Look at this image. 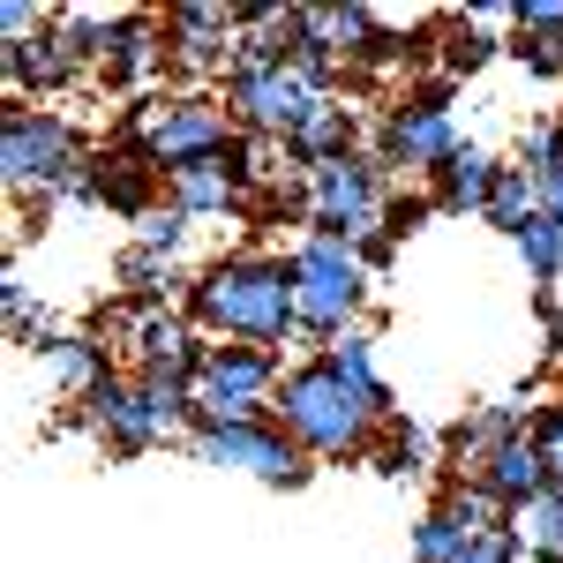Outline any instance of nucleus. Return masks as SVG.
<instances>
[{
	"instance_id": "7ed1b4c3",
	"label": "nucleus",
	"mask_w": 563,
	"mask_h": 563,
	"mask_svg": "<svg viewBox=\"0 0 563 563\" xmlns=\"http://www.w3.org/2000/svg\"><path fill=\"white\" fill-rule=\"evenodd\" d=\"M390 421H398V413H390ZM390 421L361 398V390H346L339 376H331L323 353L294 361L286 384H278V429L294 435L308 459H368Z\"/></svg>"
},
{
	"instance_id": "72a5a7b5",
	"label": "nucleus",
	"mask_w": 563,
	"mask_h": 563,
	"mask_svg": "<svg viewBox=\"0 0 563 563\" xmlns=\"http://www.w3.org/2000/svg\"><path fill=\"white\" fill-rule=\"evenodd\" d=\"M541 323H549V353H563V308H556V294H541Z\"/></svg>"
},
{
	"instance_id": "20e7f679",
	"label": "nucleus",
	"mask_w": 563,
	"mask_h": 563,
	"mask_svg": "<svg viewBox=\"0 0 563 563\" xmlns=\"http://www.w3.org/2000/svg\"><path fill=\"white\" fill-rule=\"evenodd\" d=\"M90 435L113 451V459H143L174 435H196V384H135V376H106L84 398Z\"/></svg>"
},
{
	"instance_id": "f257e3e1",
	"label": "nucleus",
	"mask_w": 563,
	"mask_h": 563,
	"mask_svg": "<svg viewBox=\"0 0 563 563\" xmlns=\"http://www.w3.org/2000/svg\"><path fill=\"white\" fill-rule=\"evenodd\" d=\"M188 323L218 339V346H286L301 339V308H294V249L271 256V249H241V256H218L188 278Z\"/></svg>"
},
{
	"instance_id": "c85d7f7f",
	"label": "nucleus",
	"mask_w": 563,
	"mask_h": 563,
	"mask_svg": "<svg viewBox=\"0 0 563 563\" xmlns=\"http://www.w3.org/2000/svg\"><path fill=\"white\" fill-rule=\"evenodd\" d=\"M526 435H533V451H541V466H549V488H563V398H541L533 421H526Z\"/></svg>"
},
{
	"instance_id": "f03ea898",
	"label": "nucleus",
	"mask_w": 563,
	"mask_h": 563,
	"mask_svg": "<svg viewBox=\"0 0 563 563\" xmlns=\"http://www.w3.org/2000/svg\"><path fill=\"white\" fill-rule=\"evenodd\" d=\"M0 180L15 203H90L98 151L84 129L53 106H8L0 113Z\"/></svg>"
},
{
	"instance_id": "4468645a",
	"label": "nucleus",
	"mask_w": 563,
	"mask_h": 563,
	"mask_svg": "<svg viewBox=\"0 0 563 563\" xmlns=\"http://www.w3.org/2000/svg\"><path fill=\"white\" fill-rule=\"evenodd\" d=\"M496 188H504V158L481 151V143H459V151L429 174V203L451 211V218H488L496 211Z\"/></svg>"
},
{
	"instance_id": "6ab92c4d",
	"label": "nucleus",
	"mask_w": 563,
	"mask_h": 563,
	"mask_svg": "<svg viewBox=\"0 0 563 563\" xmlns=\"http://www.w3.org/2000/svg\"><path fill=\"white\" fill-rule=\"evenodd\" d=\"M504 8H466V15H443L435 23V68H443V84H459V76H481L496 53H504V38L488 31Z\"/></svg>"
},
{
	"instance_id": "b1692460",
	"label": "nucleus",
	"mask_w": 563,
	"mask_h": 563,
	"mask_svg": "<svg viewBox=\"0 0 563 563\" xmlns=\"http://www.w3.org/2000/svg\"><path fill=\"white\" fill-rule=\"evenodd\" d=\"M511 533H519V556L563 563V488H549V496H533L526 511H511Z\"/></svg>"
},
{
	"instance_id": "0eeeda50",
	"label": "nucleus",
	"mask_w": 563,
	"mask_h": 563,
	"mask_svg": "<svg viewBox=\"0 0 563 563\" xmlns=\"http://www.w3.org/2000/svg\"><path fill=\"white\" fill-rule=\"evenodd\" d=\"M106 331H113V346L129 353L135 384H196V368L211 353L180 301H121L106 316Z\"/></svg>"
},
{
	"instance_id": "7c9ffc66",
	"label": "nucleus",
	"mask_w": 563,
	"mask_h": 563,
	"mask_svg": "<svg viewBox=\"0 0 563 563\" xmlns=\"http://www.w3.org/2000/svg\"><path fill=\"white\" fill-rule=\"evenodd\" d=\"M38 31H53V15L38 0H0V45H31Z\"/></svg>"
},
{
	"instance_id": "423d86ee",
	"label": "nucleus",
	"mask_w": 563,
	"mask_h": 563,
	"mask_svg": "<svg viewBox=\"0 0 563 563\" xmlns=\"http://www.w3.org/2000/svg\"><path fill=\"white\" fill-rule=\"evenodd\" d=\"M339 106V90H323L316 76L286 68H225V113L241 135H271V143H301L323 113Z\"/></svg>"
},
{
	"instance_id": "ddd939ff",
	"label": "nucleus",
	"mask_w": 563,
	"mask_h": 563,
	"mask_svg": "<svg viewBox=\"0 0 563 563\" xmlns=\"http://www.w3.org/2000/svg\"><path fill=\"white\" fill-rule=\"evenodd\" d=\"M241 53V15L218 8V0H180L166 8V60L188 76H225Z\"/></svg>"
},
{
	"instance_id": "393cba45",
	"label": "nucleus",
	"mask_w": 563,
	"mask_h": 563,
	"mask_svg": "<svg viewBox=\"0 0 563 563\" xmlns=\"http://www.w3.org/2000/svg\"><path fill=\"white\" fill-rule=\"evenodd\" d=\"M511 249H519V263H526V278H533V286H541V294H549V286H556L563 278V225L549 211H533L519 225V233H511Z\"/></svg>"
},
{
	"instance_id": "bb28decb",
	"label": "nucleus",
	"mask_w": 563,
	"mask_h": 563,
	"mask_svg": "<svg viewBox=\"0 0 563 563\" xmlns=\"http://www.w3.org/2000/svg\"><path fill=\"white\" fill-rule=\"evenodd\" d=\"M504 53L519 60L526 76H541V84H563V31H511Z\"/></svg>"
},
{
	"instance_id": "cd10ccee",
	"label": "nucleus",
	"mask_w": 563,
	"mask_h": 563,
	"mask_svg": "<svg viewBox=\"0 0 563 563\" xmlns=\"http://www.w3.org/2000/svg\"><path fill=\"white\" fill-rule=\"evenodd\" d=\"M188 233H196V218L188 211H174V203H151V211L135 218V241H143V249H158V256H188Z\"/></svg>"
},
{
	"instance_id": "39448f33",
	"label": "nucleus",
	"mask_w": 563,
	"mask_h": 563,
	"mask_svg": "<svg viewBox=\"0 0 563 563\" xmlns=\"http://www.w3.org/2000/svg\"><path fill=\"white\" fill-rule=\"evenodd\" d=\"M368 294H376V271L353 256L346 241H316L308 233L301 249H294V308H301V339L316 353L331 346V339H346V331H361Z\"/></svg>"
},
{
	"instance_id": "aec40b11",
	"label": "nucleus",
	"mask_w": 563,
	"mask_h": 563,
	"mask_svg": "<svg viewBox=\"0 0 563 563\" xmlns=\"http://www.w3.org/2000/svg\"><path fill=\"white\" fill-rule=\"evenodd\" d=\"M151 188H158V166H151L143 143L98 151V188H90V203H106V211H121V218H143L151 211Z\"/></svg>"
},
{
	"instance_id": "473e14b6",
	"label": "nucleus",
	"mask_w": 563,
	"mask_h": 563,
	"mask_svg": "<svg viewBox=\"0 0 563 563\" xmlns=\"http://www.w3.org/2000/svg\"><path fill=\"white\" fill-rule=\"evenodd\" d=\"M533 196H541V211H549V218L563 225V158H556V166H541V174H533Z\"/></svg>"
},
{
	"instance_id": "9d476101",
	"label": "nucleus",
	"mask_w": 563,
	"mask_h": 563,
	"mask_svg": "<svg viewBox=\"0 0 563 563\" xmlns=\"http://www.w3.org/2000/svg\"><path fill=\"white\" fill-rule=\"evenodd\" d=\"M384 203H390V174L361 151V158H331L308 174V225L316 241H346L361 249L368 233H384Z\"/></svg>"
},
{
	"instance_id": "2f4dec72",
	"label": "nucleus",
	"mask_w": 563,
	"mask_h": 563,
	"mask_svg": "<svg viewBox=\"0 0 563 563\" xmlns=\"http://www.w3.org/2000/svg\"><path fill=\"white\" fill-rule=\"evenodd\" d=\"M504 15H511V31H563V0H519Z\"/></svg>"
},
{
	"instance_id": "5701e85b",
	"label": "nucleus",
	"mask_w": 563,
	"mask_h": 563,
	"mask_svg": "<svg viewBox=\"0 0 563 563\" xmlns=\"http://www.w3.org/2000/svg\"><path fill=\"white\" fill-rule=\"evenodd\" d=\"M435 451H443V435H429V429H413V421H390L384 435H376V451H368V466L376 474H429L435 466Z\"/></svg>"
},
{
	"instance_id": "6e6552de",
	"label": "nucleus",
	"mask_w": 563,
	"mask_h": 563,
	"mask_svg": "<svg viewBox=\"0 0 563 563\" xmlns=\"http://www.w3.org/2000/svg\"><path fill=\"white\" fill-rule=\"evenodd\" d=\"M278 384H286V361L271 346H211L196 368V429L203 421H278Z\"/></svg>"
},
{
	"instance_id": "f8f14e48",
	"label": "nucleus",
	"mask_w": 563,
	"mask_h": 563,
	"mask_svg": "<svg viewBox=\"0 0 563 563\" xmlns=\"http://www.w3.org/2000/svg\"><path fill=\"white\" fill-rule=\"evenodd\" d=\"M188 451L203 459V466H225V474H249L263 488H301L316 474V459H308L294 435L278 429V421H241V429H225V421H203V429L188 435Z\"/></svg>"
},
{
	"instance_id": "f3484780",
	"label": "nucleus",
	"mask_w": 563,
	"mask_h": 563,
	"mask_svg": "<svg viewBox=\"0 0 563 563\" xmlns=\"http://www.w3.org/2000/svg\"><path fill=\"white\" fill-rule=\"evenodd\" d=\"M166 203L188 218H241L256 196L241 188V174H233V158H203V166H180V174H166Z\"/></svg>"
},
{
	"instance_id": "9b49d317",
	"label": "nucleus",
	"mask_w": 563,
	"mask_h": 563,
	"mask_svg": "<svg viewBox=\"0 0 563 563\" xmlns=\"http://www.w3.org/2000/svg\"><path fill=\"white\" fill-rule=\"evenodd\" d=\"M135 143L151 151L158 174H180V166H203V158H225L241 129L225 113V98H203V90H180L166 106H151V121L135 129Z\"/></svg>"
},
{
	"instance_id": "412c9836",
	"label": "nucleus",
	"mask_w": 563,
	"mask_h": 563,
	"mask_svg": "<svg viewBox=\"0 0 563 563\" xmlns=\"http://www.w3.org/2000/svg\"><path fill=\"white\" fill-rule=\"evenodd\" d=\"M323 361H331V376H339L346 390H361V398H368L384 421L398 413V406H390L384 368H376V339H368V331H346V339H331V346H323Z\"/></svg>"
},
{
	"instance_id": "c756f323",
	"label": "nucleus",
	"mask_w": 563,
	"mask_h": 563,
	"mask_svg": "<svg viewBox=\"0 0 563 563\" xmlns=\"http://www.w3.org/2000/svg\"><path fill=\"white\" fill-rule=\"evenodd\" d=\"M429 218H435L429 188H421V196H406V188H390V203H384V241H398V249H406V241H413V233H421Z\"/></svg>"
},
{
	"instance_id": "4be33fe9",
	"label": "nucleus",
	"mask_w": 563,
	"mask_h": 563,
	"mask_svg": "<svg viewBox=\"0 0 563 563\" xmlns=\"http://www.w3.org/2000/svg\"><path fill=\"white\" fill-rule=\"evenodd\" d=\"M113 278L129 286V301H188V278H180L174 256H158V249H143V241H129L121 249V263H113Z\"/></svg>"
},
{
	"instance_id": "2eb2a0df",
	"label": "nucleus",
	"mask_w": 563,
	"mask_h": 563,
	"mask_svg": "<svg viewBox=\"0 0 563 563\" xmlns=\"http://www.w3.org/2000/svg\"><path fill=\"white\" fill-rule=\"evenodd\" d=\"M466 481H474L481 496L511 519V511H526L533 496H549V466H541V451H533V435H511V443H496L488 459H474L466 466Z\"/></svg>"
},
{
	"instance_id": "a211bd4d",
	"label": "nucleus",
	"mask_w": 563,
	"mask_h": 563,
	"mask_svg": "<svg viewBox=\"0 0 563 563\" xmlns=\"http://www.w3.org/2000/svg\"><path fill=\"white\" fill-rule=\"evenodd\" d=\"M158 68H166V23H151V15H113V38H106L98 76L113 90H129V84H151Z\"/></svg>"
},
{
	"instance_id": "dca6fc26",
	"label": "nucleus",
	"mask_w": 563,
	"mask_h": 563,
	"mask_svg": "<svg viewBox=\"0 0 563 563\" xmlns=\"http://www.w3.org/2000/svg\"><path fill=\"white\" fill-rule=\"evenodd\" d=\"M31 353H38V368H45V376H53L60 390H68L76 406H84L90 390L113 376V346H106L98 331H45Z\"/></svg>"
},
{
	"instance_id": "a878e982",
	"label": "nucleus",
	"mask_w": 563,
	"mask_h": 563,
	"mask_svg": "<svg viewBox=\"0 0 563 563\" xmlns=\"http://www.w3.org/2000/svg\"><path fill=\"white\" fill-rule=\"evenodd\" d=\"M0 323H8V339H15V346H38L45 331H53V323H45V308H38V294H31L23 278H0Z\"/></svg>"
},
{
	"instance_id": "1a4fd4ad",
	"label": "nucleus",
	"mask_w": 563,
	"mask_h": 563,
	"mask_svg": "<svg viewBox=\"0 0 563 563\" xmlns=\"http://www.w3.org/2000/svg\"><path fill=\"white\" fill-rule=\"evenodd\" d=\"M451 151H459V121H451V84H443V76L384 106V121H376V166H384V174H421L429 180Z\"/></svg>"
}]
</instances>
